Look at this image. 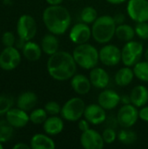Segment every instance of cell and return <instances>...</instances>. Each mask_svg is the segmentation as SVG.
I'll return each instance as SVG.
<instances>
[{
    "instance_id": "ba28073f",
    "label": "cell",
    "mask_w": 148,
    "mask_h": 149,
    "mask_svg": "<svg viewBox=\"0 0 148 149\" xmlns=\"http://www.w3.org/2000/svg\"><path fill=\"white\" fill-rule=\"evenodd\" d=\"M116 118L118 124L121 127L131 128L137 123L138 120L140 119L138 107L132 103L123 105L119 109Z\"/></svg>"
},
{
    "instance_id": "9c48e42d",
    "label": "cell",
    "mask_w": 148,
    "mask_h": 149,
    "mask_svg": "<svg viewBox=\"0 0 148 149\" xmlns=\"http://www.w3.org/2000/svg\"><path fill=\"white\" fill-rule=\"evenodd\" d=\"M126 11L128 17L135 23L148 22V0H129Z\"/></svg>"
},
{
    "instance_id": "8d00e7d4",
    "label": "cell",
    "mask_w": 148,
    "mask_h": 149,
    "mask_svg": "<svg viewBox=\"0 0 148 149\" xmlns=\"http://www.w3.org/2000/svg\"><path fill=\"white\" fill-rule=\"evenodd\" d=\"M139 118L145 122H148V106L146 105L140 107L139 110Z\"/></svg>"
},
{
    "instance_id": "5bb4252c",
    "label": "cell",
    "mask_w": 148,
    "mask_h": 149,
    "mask_svg": "<svg viewBox=\"0 0 148 149\" xmlns=\"http://www.w3.org/2000/svg\"><path fill=\"white\" fill-rule=\"evenodd\" d=\"M84 117L92 125H100L106 120V110L104 109L99 103L90 104L85 107Z\"/></svg>"
},
{
    "instance_id": "83f0119b",
    "label": "cell",
    "mask_w": 148,
    "mask_h": 149,
    "mask_svg": "<svg viewBox=\"0 0 148 149\" xmlns=\"http://www.w3.org/2000/svg\"><path fill=\"white\" fill-rule=\"evenodd\" d=\"M14 134V127L6 120H0V142L5 143L10 141Z\"/></svg>"
},
{
    "instance_id": "bcb514c9",
    "label": "cell",
    "mask_w": 148,
    "mask_h": 149,
    "mask_svg": "<svg viewBox=\"0 0 148 149\" xmlns=\"http://www.w3.org/2000/svg\"><path fill=\"white\" fill-rule=\"evenodd\" d=\"M3 3L4 4H11V1L10 0H3Z\"/></svg>"
},
{
    "instance_id": "7dc6e473",
    "label": "cell",
    "mask_w": 148,
    "mask_h": 149,
    "mask_svg": "<svg viewBox=\"0 0 148 149\" xmlns=\"http://www.w3.org/2000/svg\"><path fill=\"white\" fill-rule=\"evenodd\" d=\"M3 148V143L2 142H0V149H2Z\"/></svg>"
},
{
    "instance_id": "d6a6232c",
    "label": "cell",
    "mask_w": 148,
    "mask_h": 149,
    "mask_svg": "<svg viewBox=\"0 0 148 149\" xmlns=\"http://www.w3.org/2000/svg\"><path fill=\"white\" fill-rule=\"evenodd\" d=\"M136 35L141 39H148V22H140L136 23L135 27Z\"/></svg>"
},
{
    "instance_id": "e0dca14e",
    "label": "cell",
    "mask_w": 148,
    "mask_h": 149,
    "mask_svg": "<svg viewBox=\"0 0 148 149\" xmlns=\"http://www.w3.org/2000/svg\"><path fill=\"white\" fill-rule=\"evenodd\" d=\"M89 79L92 86L98 89H106L110 83V76L108 72L102 67L96 66L90 70Z\"/></svg>"
},
{
    "instance_id": "8fae6325",
    "label": "cell",
    "mask_w": 148,
    "mask_h": 149,
    "mask_svg": "<svg viewBox=\"0 0 148 149\" xmlns=\"http://www.w3.org/2000/svg\"><path fill=\"white\" fill-rule=\"evenodd\" d=\"M99 61L106 66H115L121 61V50L115 45L106 44L99 51Z\"/></svg>"
},
{
    "instance_id": "7bdbcfd3",
    "label": "cell",
    "mask_w": 148,
    "mask_h": 149,
    "mask_svg": "<svg viewBox=\"0 0 148 149\" xmlns=\"http://www.w3.org/2000/svg\"><path fill=\"white\" fill-rule=\"evenodd\" d=\"M49 5H59L63 3L64 0H45Z\"/></svg>"
},
{
    "instance_id": "60d3db41",
    "label": "cell",
    "mask_w": 148,
    "mask_h": 149,
    "mask_svg": "<svg viewBox=\"0 0 148 149\" xmlns=\"http://www.w3.org/2000/svg\"><path fill=\"white\" fill-rule=\"evenodd\" d=\"M31 148V146L24 143V142H19V143H17L13 146V149H29Z\"/></svg>"
},
{
    "instance_id": "d4e9b609",
    "label": "cell",
    "mask_w": 148,
    "mask_h": 149,
    "mask_svg": "<svg viewBox=\"0 0 148 149\" xmlns=\"http://www.w3.org/2000/svg\"><path fill=\"white\" fill-rule=\"evenodd\" d=\"M134 77L135 76L133 72V69H132L130 66L125 65L124 67H121L117 71L114 76V80L119 86L125 87L133 82Z\"/></svg>"
},
{
    "instance_id": "2e32d148",
    "label": "cell",
    "mask_w": 148,
    "mask_h": 149,
    "mask_svg": "<svg viewBox=\"0 0 148 149\" xmlns=\"http://www.w3.org/2000/svg\"><path fill=\"white\" fill-rule=\"evenodd\" d=\"M120 101L121 96L112 89H103L98 96V103L106 111L116 108Z\"/></svg>"
},
{
    "instance_id": "836d02e7",
    "label": "cell",
    "mask_w": 148,
    "mask_h": 149,
    "mask_svg": "<svg viewBox=\"0 0 148 149\" xmlns=\"http://www.w3.org/2000/svg\"><path fill=\"white\" fill-rule=\"evenodd\" d=\"M101 134H102L103 140L105 141V144H108V145L113 144L116 141L117 135H118V134L116 133V131L113 127L106 128Z\"/></svg>"
},
{
    "instance_id": "30bf717a",
    "label": "cell",
    "mask_w": 148,
    "mask_h": 149,
    "mask_svg": "<svg viewBox=\"0 0 148 149\" xmlns=\"http://www.w3.org/2000/svg\"><path fill=\"white\" fill-rule=\"evenodd\" d=\"M21 62V53L15 46L4 47L0 53V68L3 71L16 69Z\"/></svg>"
},
{
    "instance_id": "8992f818",
    "label": "cell",
    "mask_w": 148,
    "mask_h": 149,
    "mask_svg": "<svg viewBox=\"0 0 148 149\" xmlns=\"http://www.w3.org/2000/svg\"><path fill=\"white\" fill-rule=\"evenodd\" d=\"M143 54V44L139 41L131 40L126 42L121 49V61L124 65L132 67L139 61H140Z\"/></svg>"
},
{
    "instance_id": "4dcf8cb0",
    "label": "cell",
    "mask_w": 148,
    "mask_h": 149,
    "mask_svg": "<svg viewBox=\"0 0 148 149\" xmlns=\"http://www.w3.org/2000/svg\"><path fill=\"white\" fill-rule=\"evenodd\" d=\"M48 113L45 111L44 108H36L31 111V113L29 114L30 116V121L35 125H41L43 124L47 117Z\"/></svg>"
},
{
    "instance_id": "f6af8a7d",
    "label": "cell",
    "mask_w": 148,
    "mask_h": 149,
    "mask_svg": "<svg viewBox=\"0 0 148 149\" xmlns=\"http://www.w3.org/2000/svg\"><path fill=\"white\" fill-rule=\"evenodd\" d=\"M144 56H145V58H146V60L148 61V47L146 49V51L144 52Z\"/></svg>"
},
{
    "instance_id": "74e56055",
    "label": "cell",
    "mask_w": 148,
    "mask_h": 149,
    "mask_svg": "<svg viewBox=\"0 0 148 149\" xmlns=\"http://www.w3.org/2000/svg\"><path fill=\"white\" fill-rule=\"evenodd\" d=\"M91 123L86 119H80L78 122V127L81 132H85L88 129H90Z\"/></svg>"
},
{
    "instance_id": "f1b7e54d",
    "label": "cell",
    "mask_w": 148,
    "mask_h": 149,
    "mask_svg": "<svg viewBox=\"0 0 148 149\" xmlns=\"http://www.w3.org/2000/svg\"><path fill=\"white\" fill-rule=\"evenodd\" d=\"M134 76L143 82H148V61H139L133 65Z\"/></svg>"
},
{
    "instance_id": "d590c367",
    "label": "cell",
    "mask_w": 148,
    "mask_h": 149,
    "mask_svg": "<svg viewBox=\"0 0 148 149\" xmlns=\"http://www.w3.org/2000/svg\"><path fill=\"white\" fill-rule=\"evenodd\" d=\"M16 37L13 32L11 31H4L2 35L1 41L2 44L4 47H9V46H14L15 42H16Z\"/></svg>"
},
{
    "instance_id": "44dd1931",
    "label": "cell",
    "mask_w": 148,
    "mask_h": 149,
    "mask_svg": "<svg viewBox=\"0 0 148 149\" xmlns=\"http://www.w3.org/2000/svg\"><path fill=\"white\" fill-rule=\"evenodd\" d=\"M32 149H54L56 148L54 141L47 134H36L30 141Z\"/></svg>"
},
{
    "instance_id": "484cf974",
    "label": "cell",
    "mask_w": 148,
    "mask_h": 149,
    "mask_svg": "<svg viewBox=\"0 0 148 149\" xmlns=\"http://www.w3.org/2000/svg\"><path fill=\"white\" fill-rule=\"evenodd\" d=\"M135 30L133 26L127 24H118L116 27L115 36L121 41L128 42L131 40H133V38L135 37Z\"/></svg>"
},
{
    "instance_id": "ab89813d",
    "label": "cell",
    "mask_w": 148,
    "mask_h": 149,
    "mask_svg": "<svg viewBox=\"0 0 148 149\" xmlns=\"http://www.w3.org/2000/svg\"><path fill=\"white\" fill-rule=\"evenodd\" d=\"M25 40L24 39H23V38H19L18 37V38L17 39H16V42H15V47H17L18 50H22L23 49V47H24V44H25Z\"/></svg>"
},
{
    "instance_id": "277c9868",
    "label": "cell",
    "mask_w": 148,
    "mask_h": 149,
    "mask_svg": "<svg viewBox=\"0 0 148 149\" xmlns=\"http://www.w3.org/2000/svg\"><path fill=\"white\" fill-rule=\"evenodd\" d=\"M72 54L77 65L85 70L96 67L99 61V51L95 46L88 43L77 45Z\"/></svg>"
},
{
    "instance_id": "e575fe53",
    "label": "cell",
    "mask_w": 148,
    "mask_h": 149,
    "mask_svg": "<svg viewBox=\"0 0 148 149\" xmlns=\"http://www.w3.org/2000/svg\"><path fill=\"white\" fill-rule=\"evenodd\" d=\"M44 108L45 109V111L49 115H58L60 114L62 107H60V105L58 102L54 100H51L44 105Z\"/></svg>"
},
{
    "instance_id": "6da1fadb",
    "label": "cell",
    "mask_w": 148,
    "mask_h": 149,
    "mask_svg": "<svg viewBox=\"0 0 148 149\" xmlns=\"http://www.w3.org/2000/svg\"><path fill=\"white\" fill-rule=\"evenodd\" d=\"M77 66L72 54L65 51H58L51 55L46 64L49 75L57 81L71 79L77 72Z\"/></svg>"
},
{
    "instance_id": "ac0fdd59",
    "label": "cell",
    "mask_w": 148,
    "mask_h": 149,
    "mask_svg": "<svg viewBox=\"0 0 148 149\" xmlns=\"http://www.w3.org/2000/svg\"><path fill=\"white\" fill-rule=\"evenodd\" d=\"M92 86V85L91 83L90 79L84 74L76 73L71 79V86L72 90L79 95L87 94L90 92Z\"/></svg>"
},
{
    "instance_id": "5b68a950",
    "label": "cell",
    "mask_w": 148,
    "mask_h": 149,
    "mask_svg": "<svg viewBox=\"0 0 148 149\" xmlns=\"http://www.w3.org/2000/svg\"><path fill=\"white\" fill-rule=\"evenodd\" d=\"M85 101L79 97H73L68 100L61 108V117L67 121H79L84 116L85 109Z\"/></svg>"
},
{
    "instance_id": "b9f144b4",
    "label": "cell",
    "mask_w": 148,
    "mask_h": 149,
    "mask_svg": "<svg viewBox=\"0 0 148 149\" xmlns=\"http://www.w3.org/2000/svg\"><path fill=\"white\" fill-rule=\"evenodd\" d=\"M120 103H122L123 105H126V104H130L131 103V98H130V95H124L121 97V101Z\"/></svg>"
},
{
    "instance_id": "f35d334b",
    "label": "cell",
    "mask_w": 148,
    "mask_h": 149,
    "mask_svg": "<svg viewBox=\"0 0 148 149\" xmlns=\"http://www.w3.org/2000/svg\"><path fill=\"white\" fill-rule=\"evenodd\" d=\"M113 18H114V21L115 23L118 24H124L125 23V20H126V16L122 13H117L116 15L113 16Z\"/></svg>"
},
{
    "instance_id": "7402d4cb",
    "label": "cell",
    "mask_w": 148,
    "mask_h": 149,
    "mask_svg": "<svg viewBox=\"0 0 148 149\" xmlns=\"http://www.w3.org/2000/svg\"><path fill=\"white\" fill-rule=\"evenodd\" d=\"M21 51H22L24 57L27 60L31 61V62L38 61L41 58L42 52H43L41 45H39L38 43L32 40L26 41Z\"/></svg>"
},
{
    "instance_id": "9a60e30c",
    "label": "cell",
    "mask_w": 148,
    "mask_h": 149,
    "mask_svg": "<svg viewBox=\"0 0 148 149\" xmlns=\"http://www.w3.org/2000/svg\"><path fill=\"white\" fill-rule=\"evenodd\" d=\"M5 120L14 128H23L30 122V116L26 111L19 107H11L5 114Z\"/></svg>"
},
{
    "instance_id": "cb8c5ba5",
    "label": "cell",
    "mask_w": 148,
    "mask_h": 149,
    "mask_svg": "<svg viewBox=\"0 0 148 149\" xmlns=\"http://www.w3.org/2000/svg\"><path fill=\"white\" fill-rule=\"evenodd\" d=\"M40 45H41L43 52L51 56L58 51L59 40L57 38V35L50 32L49 34H46L44 36V38L41 40Z\"/></svg>"
},
{
    "instance_id": "4316f807",
    "label": "cell",
    "mask_w": 148,
    "mask_h": 149,
    "mask_svg": "<svg viewBox=\"0 0 148 149\" xmlns=\"http://www.w3.org/2000/svg\"><path fill=\"white\" fill-rule=\"evenodd\" d=\"M117 139L120 143L124 145H132L137 141V134L129 128L122 127V129L118 133Z\"/></svg>"
},
{
    "instance_id": "ee69618b",
    "label": "cell",
    "mask_w": 148,
    "mask_h": 149,
    "mask_svg": "<svg viewBox=\"0 0 148 149\" xmlns=\"http://www.w3.org/2000/svg\"><path fill=\"white\" fill-rule=\"evenodd\" d=\"M106 1L112 4H121V3H125L126 0H106Z\"/></svg>"
},
{
    "instance_id": "603a6c76",
    "label": "cell",
    "mask_w": 148,
    "mask_h": 149,
    "mask_svg": "<svg viewBox=\"0 0 148 149\" xmlns=\"http://www.w3.org/2000/svg\"><path fill=\"white\" fill-rule=\"evenodd\" d=\"M38 103V96L34 92L26 91L22 93L17 100V107L28 112L35 107Z\"/></svg>"
},
{
    "instance_id": "4fadbf2b",
    "label": "cell",
    "mask_w": 148,
    "mask_h": 149,
    "mask_svg": "<svg viewBox=\"0 0 148 149\" xmlns=\"http://www.w3.org/2000/svg\"><path fill=\"white\" fill-rule=\"evenodd\" d=\"M92 37V28L84 22L75 24L69 32L70 40L75 45L87 43Z\"/></svg>"
},
{
    "instance_id": "52a82bcc",
    "label": "cell",
    "mask_w": 148,
    "mask_h": 149,
    "mask_svg": "<svg viewBox=\"0 0 148 149\" xmlns=\"http://www.w3.org/2000/svg\"><path fill=\"white\" fill-rule=\"evenodd\" d=\"M38 26L34 17L29 14H23L17 22V33L25 41L32 40L37 34Z\"/></svg>"
},
{
    "instance_id": "7a4b0ae2",
    "label": "cell",
    "mask_w": 148,
    "mask_h": 149,
    "mask_svg": "<svg viewBox=\"0 0 148 149\" xmlns=\"http://www.w3.org/2000/svg\"><path fill=\"white\" fill-rule=\"evenodd\" d=\"M46 29L57 36L65 34L71 26L72 17L70 11L61 4L49 5L42 15Z\"/></svg>"
},
{
    "instance_id": "ffe728a7",
    "label": "cell",
    "mask_w": 148,
    "mask_h": 149,
    "mask_svg": "<svg viewBox=\"0 0 148 149\" xmlns=\"http://www.w3.org/2000/svg\"><path fill=\"white\" fill-rule=\"evenodd\" d=\"M131 103L137 107H142L148 102V89L143 85L134 86L130 93Z\"/></svg>"
},
{
    "instance_id": "3957f363",
    "label": "cell",
    "mask_w": 148,
    "mask_h": 149,
    "mask_svg": "<svg viewBox=\"0 0 148 149\" xmlns=\"http://www.w3.org/2000/svg\"><path fill=\"white\" fill-rule=\"evenodd\" d=\"M117 24L110 15L99 16L92 25V37L99 44H107L115 36Z\"/></svg>"
},
{
    "instance_id": "d6986e66",
    "label": "cell",
    "mask_w": 148,
    "mask_h": 149,
    "mask_svg": "<svg viewBox=\"0 0 148 149\" xmlns=\"http://www.w3.org/2000/svg\"><path fill=\"white\" fill-rule=\"evenodd\" d=\"M65 124L62 118L58 115H50L46 120L43 123V128L45 134L50 136H55L62 133Z\"/></svg>"
},
{
    "instance_id": "1f68e13d",
    "label": "cell",
    "mask_w": 148,
    "mask_h": 149,
    "mask_svg": "<svg viewBox=\"0 0 148 149\" xmlns=\"http://www.w3.org/2000/svg\"><path fill=\"white\" fill-rule=\"evenodd\" d=\"M13 100L10 97L6 95H0V115H5L7 112L12 107Z\"/></svg>"
},
{
    "instance_id": "c3c4849f",
    "label": "cell",
    "mask_w": 148,
    "mask_h": 149,
    "mask_svg": "<svg viewBox=\"0 0 148 149\" xmlns=\"http://www.w3.org/2000/svg\"><path fill=\"white\" fill-rule=\"evenodd\" d=\"M72 1H77V0H72Z\"/></svg>"
},
{
    "instance_id": "f546056e",
    "label": "cell",
    "mask_w": 148,
    "mask_h": 149,
    "mask_svg": "<svg viewBox=\"0 0 148 149\" xmlns=\"http://www.w3.org/2000/svg\"><path fill=\"white\" fill-rule=\"evenodd\" d=\"M99 17L98 16V11L96 9L92 6H86L83 8V10L80 12V19L82 22L85 24H93L96 19Z\"/></svg>"
},
{
    "instance_id": "7c38bea8",
    "label": "cell",
    "mask_w": 148,
    "mask_h": 149,
    "mask_svg": "<svg viewBox=\"0 0 148 149\" xmlns=\"http://www.w3.org/2000/svg\"><path fill=\"white\" fill-rule=\"evenodd\" d=\"M80 144L85 149H102L105 146L102 134L94 129H88L82 132Z\"/></svg>"
}]
</instances>
